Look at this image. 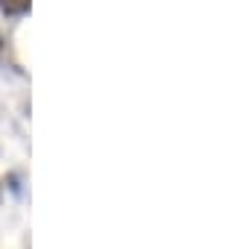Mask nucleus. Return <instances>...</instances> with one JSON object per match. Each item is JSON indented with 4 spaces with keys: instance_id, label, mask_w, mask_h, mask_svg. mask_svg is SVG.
Instances as JSON below:
<instances>
[{
    "instance_id": "1",
    "label": "nucleus",
    "mask_w": 240,
    "mask_h": 249,
    "mask_svg": "<svg viewBox=\"0 0 240 249\" xmlns=\"http://www.w3.org/2000/svg\"><path fill=\"white\" fill-rule=\"evenodd\" d=\"M0 6H3L6 15H18V12H24L30 6V0H0Z\"/></svg>"
}]
</instances>
